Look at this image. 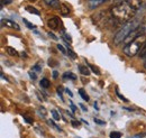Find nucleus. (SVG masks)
Wrapping results in <instances>:
<instances>
[{
  "label": "nucleus",
  "mask_w": 146,
  "mask_h": 138,
  "mask_svg": "<svg viewBox=\"0 0 146 138\" xmlns=\"http://www.w3.org/2000/svg\"><path fill=\"white\" fill-rule=\"evenodd\" d=\"M112 17L115 19L116 24L117 25H124L126 24L127 21L131 20L134 16L136 15L137 10L134 9V7L129 3V1L126 0V1H123V2H119L117 5H115L111 10H110Z\"/></svg>",
  "instance_id": "f257e3e1"
},
{
  "label": "nucleus",
  "mask_w": 146,
  "mask_h": 138,
  "mask_svg": "<svg viewBox=\"0 0 146 138\" xmlns=\"http://www.w3.org/2000/svg\"><path fill=\"white\" fill-rule=\"evenodd\" d=\"M138 26H139V21H138L137 18H133L131 20H129L126 24H124L121 26V28L117 32V34L115 35V37H113V44L115 45L121 44L125 40V38L128 36V34L131 33L134 29H136Z\"/></svg>",
  "instance_id": "f03ea898"
},
{
  "label": "nucleus",
  "mask_w": 146,
  "mask_h": 138,
  "mask_svg": "<svg viewBox=\"0 0 146 138\" xmlns=\"http://www.w3.org/2000/svg\"><path fill=\"white\" fill-rule=\"evenodd\" d=\"M145 42H146L145 35L139 36L137 39H135L130 44L124 46V53L127 55L128 57H133L136 54H139V52H141V50H142V47H143V45H144Z\"/></svg>",
  "instance_id": "7ed1b4c3"
},
{
  "label": "nucleus",
  "mask_w": 146,
  "mask_h": 138,
  "mask_svg": "<svg viewBox=\"0 0 146 138\" xmlns=\"http://www.w3.org/2000/svg\"><path fill=\"white\" fill-rule=\"evenodd\" d=\"M1 25H2V27H6V28H11V29H16V31L20 29L18 24L10 19H1Z\"/></svg>",
  "instance_id": "20e7f679"
},
{
  "label": "nucleus",
  "mask_w": 146,
  "mask_h": 138,
  "mask_svg": "<svg viewBox=\"0 0 146 138\" xmlns=\"http://www.w3.org/2000/svg\"><path fill=\"white\" fill-rule=\"evenodd\" d=\"M47 25L51 29H58V26H60V20L57 17H52L51 19H48L47 21Z\"/></svg>",
  "instance_id": "39448f33"
},
{
  "label": "nucleus",
  "mask_w": 146,
  "mask_h": 138,
  "mask_svg": "<svg viewBox=\"0 0 146 138\" xmlns=\"http://www.w3.org/2000/svg\"><path fill=\"white\" fill-rule=\"evenodd\" d=\"M44 2L47 6H50L51 8H54V9H60L61 5H62V3H60V0H44Z\"/></svg>",
  "instance_id": "423d86ee"
},
{
  "label": "nucleus",
  "mask_w": 146,
  "mask_h": 138,
  "mask_svg": "<svg viewBox=\"0 0 146 138\" xmlns=\"http://www.w3.org/2000/svg\"><path fill=\"white\" fill-rule=\"evenodd\" d=\"M60 13L63 15V16H68L70 14V8L65 5V3H62L61 5V8H60Z\"/></svg>",
  "instance_id": "0eeeda50"
},
{
  "label": "nucleus",
  "mask_w": 146,
  "mask_h": 138,
  "mask_svg": "<svg viewBox=\"0 0 146 138\" xmlns=\"http://www.w3.org/2000/svg\"><path fill=\"white\" fill-rule=\"evenodd\" d=\"M129 1V3L134 7V9H136L137 11H138V9L141 8V6H142V0H128Z\"/></svg>",
  "instance_id": "6e6552de"
},
{
  "label": "nucleus",
  "mask_w": 146,
  "mask_h": 138,
  "mask_svg": "<svg viewBox=\"0 0 146 138\" xmlns=\"http://www.w3.org/2000/svg\"><path fill=\"white\" fill-rule=\"evenodd\" d=\"M79 71L81 72V74L87 75V76L90 74V70L88 69L87 66H84V65H79Z\"/></svg>",
  "instance_id": "1a4fd4ad"
},
{
  "label": "nucleus",
  "mask_w": 146,
  "mask_h": 138,
  "mask_svg": "<svg viewBox=\"0 0 146 138\" xmlns=\"http://www.w3.org/2000/svg\"><path fill=\"white\" fill-rule=\"evenodd\" d=\"M50 84H51V82L48 81V79H46V78L42 79V81H40V86H42V88L48 89V88H50Z\"/></svg>",
  "instance_id": "9d476101"
},
{
  "label": "nucleus",
  "mask_w": 146,
  "mask_h": 138,
  "mask_svg": "<svg viewBox=\"0 0 146 138\" xmlns=\"http://www.w3.org/2000/svg\"><path fill=\"white\" fill-rule=\"evenodd\" d=\"M6 52L8 53L10 56H17L18 55V52L15 50V48H13V47H6Z\"/></svg>",
  "instance_id": "9b49d317"
},
{
  "label": "nucleus",
  "mask_w": 146,
  "mask_h": 138,
  "mask_svg": "<svg viewBox=\"0 0 146 138\" xmlns=\"http://www.w3.org/2000/svg\"><path fill=\"white\" fill-rule=\"evenodd\" d=\"M63 79H69V80H75L76 79V76L74 75V74H72L71 72H65L64 74H63Z\"/></svg>",
  "instance_id": "f8f14e48"
},
{
  "label": "nucleus",
  "mask_w": 146,
  "mask_h": 138,
  "mask_svg": "<svg viewBox=\"0 0 146 138\" xmlns=\"http://www.w3.org/2000/svg\"><path fill=\"white\" fill-rule=\"evenodd\" d=\"M79 93H80L81 98H82L84 101H89V96L86 93V91H84L83 89H80V90H79Z\"/></svg>",
  "instance_id": "ddd939ff"
},
{
  "label": "nucleus",
  "mask_w": 146,
  "mask_h": 138,
  "mask_svg": "<svg viewBox=\"0 0 146 138\" xmlns=\"http://www.w3.org/2000/svg\"><path fill=\"white\" fill-rule=\"evenodd\" d=\"M138 29L141 31L142 35H146V20L139 24V26H138Z\"/></svg>",
  "instance_id": "4468645a"
},
{
  "label": "nucleus",
  "mask_w": 146,
  "mask_h": 138,
  "mask_svg": "<svg viewBox=\"0 0 146 138\" xmlns=\"http://www.w3.org/2000/svg\"><path fill=\"white\" fill-rule=\"evenodd\" d=\"M38 113L42 116V118H45L46 115H47V111H46V109L44 107H39L38 108Z\"/></svg>",
  "instance_id": "2eb2a0df"
},
{
  "label": "nucleus",
  "mask_w": 146,
  "mask_h": 138,
  "mask_svg": "<svg viewBox=\"0 0 146 138\" xmlns=\"http://www.w3.org/2000/svg\"><path fill=\"white\" fill-rule=\"evenodd\" d=\"M32 71H33V72H36V73L40 72V71H42V62L36 63V64L33 66V70H32Z\"/></svg>",
  "instance_id": "dca6fc26"
},
{
  "label": "nucleus",
  "mask_w": 146,
  "mask_h": 138,
  "mask_svg": "<svg viewBox=\"0 0 146 138\" xmlns=\"http://www.w3.org/2000/svg\"><path fill=\"white\" fill-rule=\"evenodd\" d=\"M26 9H27V11H28V13H31V14H34V15H39V10H37L36 8H34V7L28 6Z\"/></svg>",
  "instance_id": "f3484780"
},
{
  "label": "nucleus",
  "mask_w": 146,
  "mask_h": 138,
  "mask_svg": "<svg viewBox=\"0 0 146 138\" xmlns=\"http://www.w3.org/2000/svg\"><path fill=\"white\" fill-rule=\"evenodd\" d=\"M61 34H62L63 38H64L65 40H68L69 43H71V42H72V38H71V36H70L69 34H66V33H65L64 31H62V32H61Z\"/></svg>",
  "instance_id": "a211bd4d"
},
{
  "label": "nucleus",
  "mask_w": 146,
  "mask_h": 138,
  "mask_svg": "<svg viewBox=\"0 0 146 138\" xmlns=\"http://www.w3.org/2000/svg\"><path fill=\"white\" fill-rule=\"evenodd\" d=\"M88 65H89V68L92 70V72H93V73H96L97 75H99V74H100V71H99V69H98V68H96L94 65H92V64H89V63H88Z\"/></svg>",
  "instance_id": "6ab92c4d"
},
{
  "label": "nucleus",
  "mask_w": 146,
  "mask_h": 138,
  "mask_svg": "<svg viewBox=\"0 0 146 138\" xmlns=\"http://www.w3.org/2000/svg\"><path fill=\"white\" fill-rule=\"evenodd\" d=\"M24 23L26 24V26H27V27H28L29 29H34V28L36 27V26H35L34 24H32V23H29V21H28V20H26V19H24Z\"/></svg>",
  "instance_id": "aec40b11"
},
{
  "label": "nucleus",
  "mask_w": 146,
  "mask_h": 138,
  "mask_svg": "<svg viewBox=\"0 0 146 138\" xmlns=\"http://www.w3.org/2000/svg\"><path fill=\"white\" fill-rule=\"evenodd\" d=\"M121 137V134L118 133V131H112L110 134V138H120Z\"/></svg>",
  "instance_id": "412c9836"
},
{
  "label": "nucleus",
  "mask_w": 146,
  "mask_h": 138,
  "mask_svg": "<svg viewBox=\"0 0 146 138\" xmlns=\"http://www.w3.org/2000/svg\"><path fill=\"white\" fill-rule=\"evenodd\" d=\"M68 53H69V55H70V56H71L72 58H75V57H76V55H75V53L73 52L72 50H71V48L69 47V45H68Z\"/></svg>",
  "instance_id": "4be33fe9"
},
{
  "label": "nucleus",
  "mask_w": 146,
  "mask_h": 138,
  "mask_svg": "<svg viewBox=\"0 0 146 138\" xmlns=\"http://www.w3.org/2000/svg\"><path fill=\"white\" fill-rule=\"evenodd\" d=\"M52 115H53V118H54V120H60V115L55 111V110H52Z\"/></svg>",
  "instance_id": "5701e85b"
},
{
  "label": "nucleus",
  "mask_w": 146,
  "mask_h": 138,
  "mask_svg": "<svg viewBox=\"0 0 146 138\" xmlns=\"http://www.w3.org/2000/svg\"><path fill=\"white\" fill-rule=\"evenodd\" d=\"M57 48H58V50H60V51H61V52H62V54H64V55H66V51H65V48H64V47H63V46H62V45H61V44H58V45H57Z\"/></svg>",
  "instance_id": "b1692460"
},
{
  "label": "nucleus",
  "mask_w": 146,
  "mask_h": 138,
  "mask_svg": "<svg viewBox=\"0 0 146 138\" xmlns=\"http://www.w3.org/2000/svg\"><path fill=\"white\" fill-rule=\"evenodd\" d=\"M47 122H48V125H51L52 127H54L55 129H57V130H60V131H61V128H58V127L55 125L54 122H53V120H47Z\"/></svg>",
  "instance_id": "393cba45"
},
{
  "label": "nucleus",
  "mask_w": 146,
  "mask_h": 138,
  "mask_svg": "<svg viewBox=\"0 0 146 138\" xmlns=\"http://www.w3.org/2000/svg\"><path fill=\"white\" fill-rule=\"evenodd\" d=\"M116 93H117V96H118V97H119V98H120V99H121V100H123V101H127V99H126V98H125V97H124V96H121V94H120V93H119V91H118V90H117V91H116Z\"/></svg>",
  "instance_id": "a878e982"
},
{
  "label": "nucleus",
  "mask_w": 146,
  "mask_h": 138,
  "mask_svg": "<svg viewBox=\"0 0 146 138\" xmlns=\"http://www.w3.org/2000/svg\"><path fill=\"white\" fill-rule=\"evenodd\" d=\"M94 122L98 123V125H105V121L100 120V119H97V118H94Z\"/></svg>",
  "instance_id": "bb28decb"
},
{
  "label": "nucleus",
  "mask_w": 146,
  "mask_h": 138,
  "mask_svg": "<svg viewBox=\"0 0 146 138\" xmlns=\"http://www.w3.org/2000/svg\"><path fill=\"white\" fill-rule=\"evenodd\" d=\"M9 3H11V0H1V5L3 6V5H9Z\"/></svg>",
  "instance_id": "cd10ccee"
},
{
  "label": "nucleus",
  "mask_w": 146,
  "mask_h": 138,
  "mask_svg": "<svg viewBox=\"0 0 146 138\" xmlns=\"http://www.w3.org/2000/svg\"><path fill=\"white\" fill-rule=\"evenodd\" d=\"M48 36H50V37H52L54 40H57V37H56V36H55L53 33H51V32H50V33H48Z\"/></svg>",
  "instance_id": "c85d7f7f"
},
{
  "label": "nucleus",
  "mask_w": 146,
  "mask_h": 138,
  "mask_svg": "<svg viewBox=\"0 0 146 138\" xmlns=\"http://www.w3.org/2000/svg\"><path fill=\"white\" fill-rule=\"evenodd\" d=\"M48 65H50V66H55V65H56V63H54V61H53V60H50V61H48Z\"/></svg>",
  "instance_id": "c756f323"
},
{
  "label": "nucleus",
  "mask_w": 146,
  "mask_h": 138,
  "mask_svg": "<svg viewBox=\"0 0 146 138\" xmlns=\"http://www.w3.org/2000/svg\"><path fill=\"white\" fill-rule=\"evenodd\" d=\"M72 125H73V127H75V128H76V127H79V126H80V122H79V121H72Z\"/></svg>",
  "instance_id": "7c9ffc66"
},
{
  "label": "nucleus",
  "mask_w": 146,
  "mask_h": 138,
  "mask_svg": "<svg viewBox=\"0 0 146 138\" xmlns=\"http://www.w3.org/2000/svg\"><path fill=\"white\" fill-rule=\"evenodd\" d=\"M70 105H71V110H72L73 112H75V111H76V108H75V105H74L72 102H70Z\"/></svg>",
  "instance_id": "2f4dec72"
},
{
  "label": "nucleus",
  "mask_w": 146,
  "mask_h": 138,
  "mask_svg": "<svg viewBox=\"0 0 146 138\" xmlns=\"http://www.w3.org/2000/svg\"><path fill=\"white\" fill-rule=\"evenodd\" d=\"M29 75H31V78H32V79H34V80L36 79V75L33 73V71H31V72H29Z\"/></svg>",
  "instance_id": "473e14b6"
},
{
  "label": "nucleus",
  "mask_w": 146,
  "mask_h": 138,
  "mask_svg": "<svg viewBox=\"0 0 146 138\" xmlns=\"http://www.w3.org/2000/svg\"><path fill=\"white\" fill-rule=\"evenodd\" d=\"M66 93H68L69 96H71V97H72V96H73V94H72V92H71V91H70L69 89H66Z\"/></svg>",
  "instance_id": "72a5a7b5"
},
{
  "label": "nucleus",
  "mask_w": 146,
  "mask_h": 138,
  "mask_svg": "<svg viewBox=\"0 0 146 138\" xmlns=\"http://www.w3.org/2000/svg\"><path fill=\"white\" fill-rule=\"evenodd\" d=\"M80 107L82 108V110H83V111H87V108H86V107H84L83 104H80Z\"/></svg>",
  "instance_id": "f704fd0d"
},
{
  "label": "nucleus",
  "mask_w": 146,
  "mask_h": 138,
  "mask_svg": "<svg viewBox=\"0 0 146 138\" xmlns=\"http://www.w3.org/2000/svg\"><path fill=\"white\" fill-rule=\"evenodd\" d=\"M53 76H54V78H57V73H56V71H54V73H53Z\"/></svg>",
  "instance_id": "c9c22d12"
},
{
  "label": "nucleus",
  "mask_w": 146,
  "mask_h": 138,
  "mask_svg": "<svg viewBox=\"0 0 146 138\" xmlns=\"http://www.w3.org/2000/svg\"><path fill=\"white\" fill-rule=\"evenodd\" d=\"M144 68L146 69V61H145V63H144Z\"/></svg>",
  "instance_id": "e433bc0d"
},
{
  "label": "nucleus",
  "mask_w": 146,
  "mask_h": 138,
  "mask_svg": "<svg viewBox=\"0 0 146 138\" xmlns=\"http://www.w3.org/2000/svg\"><path fill=\"white\" fill-rule=\"evenodd\" d=\"M102 1H104V2H107V1H109V0H102Z\"/></svg>",
  "instance_id": "4c0bfd02"
},
{
  "label": "nucleus",
  "mask_w": 146,
  "mask_h": 138,
  "mask_svg": "<svg viewBox=\"0 0 146 138\" xmlns=\"http://www.w3.org/2000/svg\"><path fill=\"white\" fill-rule=\"evenodd\" d=\"M89 1H92V0H89Z\"/></svg>",
  "instance_id": "58836bf2"
},
{
  "label": "nucleus",
  "mask_w": 146,
  "mask_h": 138,
  "mask_svg": "<svg viewBox=\"0 0 146 138\" xmlns=\"http://www.w3.org/2000/svg\"><path fill=\"white\" fill-rule=\"evenodd\" d=\"M76 138H79V137H76Z\"/></svg>",
  "instance_id": "ea45409f"
}]
</instances>
